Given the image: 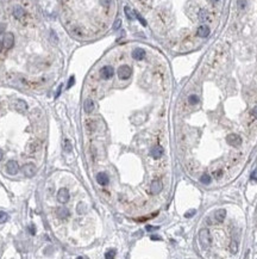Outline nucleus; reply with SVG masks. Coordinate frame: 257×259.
<instances>
[{
    "instance_id": "f257e3e1",
    "label": "nucleus",
    "mask_w": 257,
    "mask_h": 259,
    "mask_svg": "<svg viewBox=\"0 0 257 259\" xmlns=\"http://www.w3.org/2000/svg\"><path fill=\"white\" fill-rule=\"evenodd\" d=\"M199 241H200V245L203 247V248H207L211 243V235H209V232L208 229L203 228L200 230L199 233Z\"/></svg>"
},
{
    "instance_id": "f03ea898",
    "label": "nucleus",
    "mask_w": 257,
    "mask_h": 259,
    "mask_svg": "<svg viewBox=\"0 0 257 259\" xmlns=\"http://www.w3.org/2000/svg\"><path fill=\"white\" fill-rule=\"evenodd\" d=\"M131 74H132V69H131L128 66H126V64L120 66V67L118 68V76H119L121 80L128 79V78L131 76Z\"/></svg>"
},
{
    "instance_id": "7ed1b4c3",
    "label": "nucleus",
    "mask_w": 257,
    "mask_h": 259,
    "mask_svg": "<svg viewBox=\"0 0 257 259\" xmlns=\"http://www.w3.org/2000/svg\"><path fill=\"white\" fill-rule=\"evenodd\" d=\"M113 74H114V69H113V67H111V66H105V67H102L101 70H100V75H101V78L105 79V80L111 79V78L113 76Z\"/></svg>"
},
{
    "instance_id": "20e7f679",
    "label": "nucleus",
    "mask_w": 257,
    "mask_h": 259,
    "mask_svg": "<svg viewBox=\"0 0 257 259\" xmlns=\"http://www.w3.org/2000/svg\"><path fill=\"white\" fill-rule=\"evenodd\" d=\"M227 143L230 146H232V147H239L240 143H242V138L237 134H230L227 136Z\"/></svg>"
},
{
    "instance_id": "39448f33",
    "label": "nucleus",
    "mask_w": 257,
    "mask_h": 259,
    "mask_svg": "<svg viewBox=\"0 0 257 259\" xmlns=\"http://www.w3.org/2000/svg\"><path fill=\"white\" fill-rule=\"evenodd\" d=\"M6 171H7V173L11 174V175L17 174L18 171H19V167H18L17 161H14V160H10V161L6 164Z\"/></svg>"
},
{
    "instance_id": "423d86ee",
    "label": "nucleus",
    "mask_w": 257,
    "mask_h": 259,
    "mask_svg": "<svg viewBox=\"0 0 257 259\" xmlns=\"http://www.w3.org/2000/svg\"><path fill=\"white\" fill-rule=\"evenodd\" d=\"M57 199H58V202L61 204H64V203L68 202V199H69V192H68V190L65 187L59 189V191L57 193Z\"/></svg>"
},
{
    "instance_id": "0eeeda50",
    "label": "nucleus",
    "mask_w": 257,
    "mask_h": 259,
    "mask_svg": "<svg viewBox=\"0 0 257 259\" xmlns=\"http://www.w3.org/2000/svg\"><path fill=\"white\" fill-rule=\"evenodd\" d=\"M2 44H4V47H5L6 49H11V48L13 47V44H14V36H13V33L7 32V33L5 35V37H4Z\"/></svg>"
},
{
    "instance_id": "6e6552de",
    "label": "nucleus",
    "mask_w": 257,
    "mask_h": 259,
    "mask_svg": "<svg viewBox=\"0 0 257 259\" xmlns=\"http://www.w3.org/2000/svg\"><path fill=\"white\" fill-rule=\"evenodd\" d=\"M23 173L26 175V177H33L35 173H36V167L33 164H26L24 167H23Z\"/></svg>"
},
{
    "instance_id": "1a4fd4ad",
    "label": "nucleus",
    "mask_w": 257,
    "mask_h": 259,
    "mask_svg": "<svg viewBox=\"0 0 257 259\" xmlns=\"http://www.w3.org/2000/svg\"><path fill=\"white\" fill-rule=\"evenodd\" d=\"M150 191L152 195H157L162 191V183L159 180H153L150 185Z\"/></svg>"
},
{
    "instance_id": "9d476101",
    "label": "nucleus",
    "mask_w": 257,
    "mask_h": 259,
    "mask_svg": "<svg viewBox=\"0 0 257 259\" xmlns=\"http://www.w3.org/2000/svg\"><path fill=\"white\" fill-rule=\"evenodd\" d=\"M13 16H14L15 19L21 20L25 17V10L21 6H14V8H13Z\"/></svg>"
},
{
    "instance_id": "9b49d317",
    "label": "nucleus",
    "mask_w": 257,
    "mask_h": 259,
    "mask_svg": "<svg viewBox=\"0 0 257 259\" xmlns=\"http://www.w3.org/2000/svg\"><path fill=\"white\" fill-rule=\"evenodd\" d=\"M150 154H151V156H152L153 159H159V158L163 155V148H162L161 146H156V147H153V148L151 149Z\"/></svg>"
},
{
    "instance_id": "f8f14e48",
    "label": "nucleus",
    "mask_w": 257,
    "mask_h": 259,
    "mask_svg": "<svg viewBox=\"0 0 257 259\" xmlns=\"http://www.w3.org/2000/svg\"><path fill=\"white\" fill-rule=\"evenodd\" d=\"M96 181H98L100 185H102V186L107 185V184H108V177H107V174L104 173V172L98 173V175H96Z\"/></svg>"
},
{
    "instance_id": "ddd939ff",
    "label": "nucleus",
    "mask_w": 257,
    "mask_h": 259,
    "mask_svg": "<svg viewBox=\"0 0 257 259\" xmlns=\"http://www.w3.org/2000/svg\"><path fill=\"white\" fill-rule=\"evenodd\" d=\"M144 56H145V51H144V49L137 48V49H134V50L132 51V57H133L134 60H143Z\"/></svg>"
},
{
    "instance_id": "4468645a",
    "label": "nucleus",
    "mask_w": 257,
    "mask_h": 259,
    "mask_svg": "<svg viewBox=\"0 0 257 259\" xmlns=\"http://www.w3.org/2000/svg\"><path fill=\"white\" fill-rule=\"evenodd\" d=\"M56 215L58 216V218H67L68 217V215H69V211H68V209L67 208H64V206H59V208H57L56 209Z\"/></svg>"
},
{
    "instance_id": "2eb2a0df",
    "label": "nucleus",
    "mask_w": 257,
    "mask_h": 259,
    "mask_svg": "<svg viewBox=\"0 0 257 259\" xmlns=\"http://www.w3.org/2000/svg\"><path fill=\"white\" fill-rule=\"evenodd\" d=\"M208 35H209V27H208L207 25H201V26L198 29V36H199V37L205 38V37H207Z\"/></svg>"
},
{
    "instance_id": "dca6fc26",
    "label": "nucleus",
    "mask_w": 257,
    "mask_h": 259,
    "mask_svg": "<svg viewBox=\"0 0 257 259\" xmlns=\"http://www.w3.org/2000/svg\"><path fill=\"white\" fill-rule=\"evenodd\" d=\"M225 216H226V211L224 209H219L214 214V218H215L217 222H222L224 218H225Z\"/></svg>"
},
{
    "instance_id": "f3484780",
    "label": "nucleus",
    "mask_w": 257,
    "mask_h": 259,
    "mask_svg": "<svg viewBox=\"0 0 257 259\" xmlns=\"http://www.w3.org/2000/svg\"><path fill=\"white\" fill-rule=\"evenodd\" d=\"M83 107H84V111H86L87 113L92 112V111L94 110V103H93V100H92V99H87V100L84 101V104H83Z\"/></svg>"
},
{
    "instance_id": "a211bd4d",
    "label": "nucleus",
    "mask_w": 257,
    "mask_h": 259,
    "mask_svg": "<svg viewBox=\"0 0 257 259\" xmlns=\"http://www.w3.org/2000/svg\"><path fill=\"white\" fill-rule=\"evenodd\" d=\"M199 20L200 21H208L209 20V14H208V12L206 11V10H200V12H199Z\"/></svg>"
},
{
    "instance_id": "6ab92c4d",
    "label": "nucleus",
    "mask_w": 257,
    "mask_h": 259,
    "mask_svg": "<svg viewBox=\"0 0 257 259\" xmlns=\"http://www.w3.org/2000/svg\"><path fill=\"white\" fill-rule=\"evenodd\" d=\"M124 10H125V14H126V17H127L130 20L134 19V17H136V13H134L133 11H131V8H130V7H127V6H126Z\"/></svg>"
},
{
    "instance_id": "aec40b11",
    "label": "nucleus",
    "mask_w": 257,
    "mask_h": 259,
    "mask_svg": "<svg viewBox=\"0 0 257 259\" xmlns=\"http://www.w3.org/2000/svg\"><path fill=\"white\" fill-rule=\"evenodd\" d=\"M230 251L233 254H236L238 252V243H237V241H234V240L231 241V243H230Z\"/></svg>"
},
{
    "instance_id": "412c9836",
    "label": "nucleus",
    "mask_w": 257,
    "mask_h": 259,
    "mask_svg": "<svg viewBox=\"0 0 257 259\" xmlns=\"http://www.w3.org/2000/svg\"><path fill=\"white\" fill-rule=\"evenodd\" d=\"M15 106H17V109H18V110H20V111H24V110H26V107H27L26 103H25V101H23V100H18V101H17V104H15Z\"/></svg>"
},
{
    "instance_id": "4be33fe9",
    "label": "nucleus",
    "mask_w": 257,
    "mask_h": 259,
    "mask_svg": "<svg viewBox=\"0 0 257 259\" xmlns=\"http://www.w3.org/2000/svg\"><path fill=\"white\" fill-rule=\"evenodd\" d=\"M188 101H189V104H192V105H195V104H198V103H199V97H198L196 94H192V95H189V98H188Z\"/></svg>"
},
{
    "instance_id": "5701e85b",
    "label": "nucleus",
    "mask_w": 257,
    "mask_h": 259,
    "mask_svg": "<svg viewBox=\"0 0 257 259\" xmlns=\"http://www.w3.org/2000/svg\"><path fill=\"white\" fill-rule=\"evenodd\" d=\"M200 180H201L202 184H209V183H211V175H208V174H203V175L200 178Z\"/></svg>"
},
{
    "instance_id": "b1692460",
    "label": "nucleus",
    "mask_w": 257,
    "mask_h": 259,
    "mask_svg": "<svg viewBox=\"0 0 257 259\" xmlns=\"http://www.w3.org/2000/svg\"><path fill=\"white\" fill-rule=\"evenodd\" d=\"M8 220V215L5 211H0V223H5Z\"/></svg>"
},
{
    "instance_id": "393cba45",
    "label": "nucleus",
    "mask_w": 257,
    "mask_h": 259,
    "mask_svg": "<svg viewBox=\"0 0 257 259\" xmlns=\"http://www.w3.org/2000/svg\"><path fill=\"white\" fill-rule=\"evenodd\" d=\"M63 144H64V149H65V152H70V150H71V143L69 142V140H64Z\"/></svg>"
},
{
    "instance_id": "a878e982",
    "label": "nucleus",
    "mask_w": 257,
    "mask_h": 259,
    "mask_svg": "<svg viewBox=\"0 0 257 259\" xmlns=\"http://www.w3.org/2000/svg\"><path fill=\"white\" fill-rule=\"evenodd\" d=\"M214 178H217V179H219L221 175H222V171L221 169H217V171H214L213 172V174H212Z\"/></svg>"
},
{
    "instance_id": "bb28decb",
    "label": "nucleus",
    "mask_w": 257,
    "mask_h": 259,
    "mask_svg": "<svg viewBox=\"0 0 257 259\" xmlns=\"http://www.w3.org/2000/svg\"><path fill=\"white\" fill-rule=\"evenodd\" d=\"M114 255H115V251H114V249H111V251H108V252L105 254V258L109 259V258H113Z\"/></svg>"
},
{
    "instance_id": "cd10ccee",
    "label": "nucleus",
    "mask_w": 257,
    "mask_h": 259,
    "mask_svg": "<svg viewBox=\"0 0 257 259\" xmlns=\"http://www.w3.org/2000/svg\"><path fill=\"white\" fill-rule=\"evenodd\" d=\"M100 2H101V5H102L104 7H109L112 0H100Z\"/></svg>"
},
{
    "instance_id": "c85d7f7f",
    "label": "nucleus",
    "mask_w": 257,
    "mask_h": 259,
    "mask_svg": "<svg viewBox=\"0 0 257 259\" xmlns=\"http://www.w3.org/2000/svg\"><path fill=\"white\" fill-rule=\"evenodd\" d=\"M74 82H75V78L74 76H70V79H69V82H68V86H67V88H70L73 85H74Z\"/></svg>"
},
{
    "instance_id": "c756f323",
    "label": "nucleus",
    "mask_w": 257,
    "mask_h": 259,
    "mask_svg": "<svg viewBox=\"0 0 257 259\" xmlns=\"http://www.w3.org/2000/svg\"><path fill=\"white\" fill-rule=\"evenodd\" d=\"M136 17H137V18H138V20L142 23V25H144V26L146 25V21H145V20H144V19H143V18H142V17H140L138 13H136Z\"/></svg>"
},
{
    "instance_id": "7c9ffc66",
    "label": "nucleus",
    "mask_w": 257,
    "mask_h": 259,
    "mask_svg": "<svg viewBox=\"0 0 257 259\" xmlns=\"http://www.w3.org/2000/svg\"><path fill=\"white\" fill-rule=\"evenodd\" d=\"M120 24H121V20L120 19H118L115 23H114V25H113V29L114 30H117V29H119V26H120Z\"/></svg>"
},
{
    "instance_id": "2f4dec72",
    "label": "nucleus",
    "mask_w": 257,
    "mask_h": 259,
    "mask_svg": "<svg viewBox=\"0 0 257 259\" xmlns=\"http://www.w3.org/2000/svg\"><path fill=\"white\" fill-rule=\"evenodd\" d=\"M251 180H257V168L252 172V174H251Z\"/></svg>"
},
{
    "instance_id": "473e14b6",
    "label": "nucleus",
    "mask_w": 257,
    "mask_h": 259,
    "mask_svg": "<svg viewBox=\"0 0 257 259\" xmlns=\"http://www.w3.org/2000/svg\"><path fill=\"white\" fill-rule=\"evenodd\" d=\"M61 91H62V85H59V86H58V88H57V92H56V94H55V98H58V97H59V94H61Z\"/></svg>"
},
{
    "instance_id": "72a5a7b5",
    "label": "nucleus",
    "mask_w": 257,
    "mask_h": 259,
    "mask_svg": "<svg viewBox=\"0 0 257 259\" xmlns=\"http://www.w3.org/2000/svg\"><path fill=\"white\" fill-rule=\"evenodd\" d=\"M244 6H245V1H244V0L238 1V7H239V8H244Z\"/></svg>"
},
{
    "instance_id": "f704fd0d",
    "label": "nucleus",
    "mask_w": 257,
    "mask_h": 259,
    "mask_svg": "<svg viewBox=\"0 0 257 259\" xmlns=\"http://www.w3.org/2000/svg\"><path fill=\"white\" fill-rule=\"evenodd\" d=\"M195 212H196L195 210H192V211H188V212H186V217H190V216H193V215H194Z\"/></svg>"
},
{
    "instance_id": "c9c22d12",
    "label": "nucleus",
    "mask_w": 257,
    "mask_h": 259,
    "mask_svg": "<svg viewBox=\"0 0 257 259\" xmlns=\"http://www.w3.org/2000/svg\"><path fill=\"white\" fill-rule=\"evenodd\" d=\"M251 113H252V116H253V117L257 119V106H255V107H253V110H252V112H251Z\"/></svg>"
},
{
    "instance_id": "e433bc0d",
    "label": "nucleus",
    "mask_w": 257,
    "mask_h": 259,
    "mask_svg": "<svg viewBox=\"0 0 257 259\" xmlns=\"http://www.w3.org/2000/svg\"><path fill=\"white\" fill-rule=\"evenodd\" d=\"M4 30H5V25H4V24H0V33H1Z\"/></svg>"
},
{
    "instance_id": "4c0bfd02",
    "label": "nucleus",
    "mask_w": 257,
    "mask_h": 259,
    "mask_svg": "<svg viewBox=\"0 0 257 259\" xmlns=\"http://www.w3.org/2000/svg\"><path fill=\"white\" fill-rule=\"evenodd\" d=\"M1 159H2V150L0 149V160H1Z\"/></svg>"
},
{
    "instance_id": "58836bf2",
    "label": "nucleus",
    "mask_w": 257,
    "mask_h": 259,
    "mask_svg": "<svg viewBox=\"0 0 257 259\" xmlns=\"http://www.w3.org/2000/svg\"><path fill=\"white\" fill-rule=\"evenodd\" d=\"M2 45H4V44H2V42L0 41V51H1V49H2Z\"/></svg>"
},
{
    "instance_id": "ea45409f",
    "label": "nucleus",
    "mask_w": 257,
    "mask_h": 259,
    "mask_svg": "<svg viewBox=\"0 0 257 259\" xmlns=\"http://www.w3.org/2000/svg\"><path fill=\"white\" fill-rule=\"evenodd\" d=\"M211 1H212V2H213V4H217V2H218V1H219V0H211Z\"/></svg>"
}]
</instances>
